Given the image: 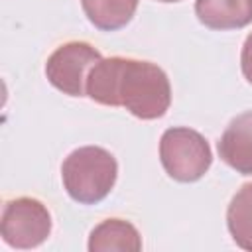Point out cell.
Listing matches in <instances>:
<instances>
[{
	"mask_svg": "<svg viewBox=\"0 0 252 252\" xmlns=\"http://www.w3.org/2000/svg\"><path fill=\"white\" fill-rule=\"evenodd\" d=\"M87 96L104 106H124L142 120L161 118L171 104L165 71L152 61L102 57L89 73Z\"/></svg>",
	"mask_w": 252,
	"mask_h": 252,
	"instance_id": "cell-1",
	"label": "cell"
},
{
	"mask_svg": "<svg viewBox=\"0 0 252 252\" xmlns=\"http://www.w3.org/2000/svg\"><path fill=\"white\" fill-rule=\"evenodd\" d=\"M240 67H242L244 79L252 85V33H248V37L244 39L242 53H240Z\"/></svg>",
	"mask_w": 252,
	"mask_h": 252,
	"instance_id": "cell-11",
	"label": "cell"
},
{
	"mask_svg": "<svg viewBox=\"0 0 252 252\" xmlns=\"http://www.w3.org/2000/svg\"><path fill=\"white\" fill-rule=\"evenodd\" d=\"M0 234L12 248H35L51 234V215L39 199L16 197L4 205Z\"/></svg>",
	"mask_w": 252,
	"mask_h": 252,
	"instance_id": "cell-4",
	"label": "cell"
},
{
	"mask_svg": "<svg viewBox=\"0 0 252 252\" xmlns=\"http://www.w3.org/2000/svg\"><path fill=\"white\" fill-rule=\"evenodd\" d=\"M91 252H138L142 250V236L138 228L124 219H106L91 230Z\"/></svg>",
	"mask_w": 252,
	"mask_h": 252,
	"instance_id": "cell-8",
	"label": "cell"
},
{
	"mask_svg": "<svg viewBox=\"0 0 252 252\" xmlns=\"http://www.w3.org/2000/svg\"><path fill=\"white\" fill-rule=\"evenodd\" d=\"M158 2H181V0H158Z\"/></svg>",
	"mask_w": 252,
	"mask_h": 252,
	"instance_id": "cell-12",
	"label": "cell"
},
{
	"mask_svg": "<svg viewBox=\"0 0 252 252\" xmlns=\"http://www.w3.org/2000/svg\"><path fill=\"white\" fill-rule=\"evenodd\" d=\"M220 159L236 173L252 175V110L232 118L217 144Z\"/></svg>",
	"mask_w": 252,
	"mask_h": 252,
	"instance_id": "cell-6",
	"label": "cell"
},
{
	"mask_svg": "<svg viewBox=\"0 0 252 252\" xmlns=\"http://www.w3.org/2000/svg\"><path fill=\"white\" fill-rule=\"evenodd\" d=\"M89 22L100 32H116L130 24L136 14L138 0H81Z\"/></svg>",
	"mask_w": 252,
	"mask_h": 252,
	"instance_id": "cell-9",
	"label": "cell"
},
{
	"mask_svg": "<svg viewBox=\"0 0 252 252\" xmlns=\"http://www.w3.org/2000/svg\"><path fill=\"white\" fill-rule=\"evenodd\" d=\"M226 226L232 240L252 252V183H244L228 203Z\"/></svg>",
	"mask_w": 252,
	"mask_h": 252,
	"instance_id": "cell-10",
	"label": "cell"
},
{
	"mask_svg": "<svg viewBox=\"0 0 252 252\" xmlns=\"http://www.w3.org/2000/svg\"><path fill=\"white\" fill-rule=\"evenodd\" d=\"M195 14L209 30H240L252 22V0H197Z\"/></svg>",
	"mask_w": 252,
	"mask_h": 252,
	"instance_id": "cell-7",
	"label": "cell"
},
{
	"mask_svg": "<svg viewBox=\"0 0 252 252\" xmlns=\"http://www.w3.org/2000/svg\"><path fill=\"white\" fill-rule=\"evenodd\" d=\"M159 159L171 179L193 183L209 171L213 154L203 134L187 126H173L161 134Z\"/></svg>",
	"mask_w": 252,
	"mask_h": 252,
	"instance_id": "cell-3",
	"label": "cell"
},
{
	"mask_svg": "<svg viewBox=\"0 0 252 252\" xmlns=\"http://www.w3.org/2000/svg\"><path fill=\"white\" fill-rule=\"evenodd\" d=\"M102 59L98 49L87 41H67L59 45L45 63L47 81L69 96H85V85L91 69Z\"/></svg>",
	"mask_w": 252,
	"mask_h": 252,
	"instance_id": "cell-5",
	"label": "cell"
},
{
	"mask_svg": "<svg viewBox=\"0 0 252 252\" xmlns=\"http://www.w3.org/2000/svg\"><path fill=\"white\" fill-rule=\"evenodd\" d=\"M116 177V158L100 146L77 148L61 165L63 187L67 195L81 205L100 203L112 191Z\"/></svg>",
	"mask_w": 252,
	"mask_h": 252,
	"instance_id": "cell-2",
	"label": "cell"
}]
</instances>
